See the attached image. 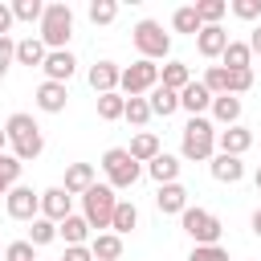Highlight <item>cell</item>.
Listing matches in <instances>:
<instances>
[{
  "instance_id": "6da1fadb",
  "label": "cell",
  "mask_w": 261,
  "mask_h": 261,
  "mask_svg": "<svg viewBox=\"0 0 261 261\" xmlns=\"http://www.w3.org/2000/svg\"><path fill=\"white\" fill-rule=\"evenodd\" d=\"M4 135H8V143H12V155L20 159V163H29V159H37L41 151H45V135H41V126L33 122V114H12L8 122H4Z\"/></svg>"
},
{
  "instance_id": "7a4b0ae2",
  "label": "cell",
  "mask_w": 261,
  "mask_h": 261,
  "mask_svg": "<svg viewBox=\"0 0 261 261\" xmlns=\"http://www.w3.org/2000/svg\"><path fill=\"white\" fill-rule=\"evenodd\" d=\"M212 147H216V126H212L204 114H200V118H188V126H184V143H179L184 159L212 163Z\"/></svg>"
},
{
  "instance_id": "3957f363",
  "label": "cell",
  "mask_w": 261,
  "mask_h": 261,
  "mask_svg": "<svg viewBox=\"0 0 261 261\" xmlns=\"http://www.w3.org/2000/svg\"><path fill=\"white\" fill-rule=\"evenodd\" d=\"M69 37H73V12H69V4H45V16H41V41H45V49L49 53L65 49Z\"/></svg>"
},
{
  "instance_id": "277c9868",
  "label": "cell",
  "mask_w": 261,
  "mask_h": 261,
  "mask_svg": "<svg viewBox=\"0 0 261 261\" xmlns=\"http://www.w3.org/2000/svg\"><path fill=\"white\" fill-rule=\"evenodd\" d=\"M114 208H118V196H114L110 184H94V188L82 196V216L90 220V228H110Z\"/></svg>"
},
{
  "instance_id": "5b68a950",
  "label": "cell",
  "mask_w": 261,
  "mask_h": 261,
  "mask_svg": "<svg viewBox=\"0 0 261 261\" xmlns=\"http://www.w3.org/2000/svg\"><path fill=\"white\" fill-rule=\"evenodd\" d=\"M102 171H106L110 188L118 192V188H130V184H135V179L143 175V163H135L126 147H110V151L102 155Z\"/></svg>"
},
{
  "instance_id": "8992f818",
  "label": "cell",
  "mask_w": 261,
  "mask_h": 261,
  "mask_svg": "<svg viewBox=\"0 0 261 261\" xmlns=\"http://www.w3.org/2000/svg\"><path fill=\"white\" fill-rule=\"evenodd\" d=\"M130 41H135V49H139L147 61H155V57H167V53H171V37L163 33V24H159V20H139V24L130 29Z\"/></svg>"
},
{
  "instance_id": "52a82bcc",
  "label": "cell",
  "mask_w": 261,
  "mask_h": 261,
  "mask_svg": "<svg viewBox=\"0 0 261 261\" xmlns=\"http://www.w3.org/2000/svg\"><path fill=\"white\" fill-rule=\"evenodd\" d=\"M155 86H159V65L147 61V57H139L135 65H126V69H122V82H118V90H122L126 98H143V94H151Z\"/></svg>"
},
{
  "instance_id": "ba28073f",
  "label": "cell",
  "mask_w": 261,
  "mask_h": 261,
  "mask_svg": "<svg viewBox=\"0 0 261 261\" xmlns=\"http://www.w3.org/2000/svg\"><path fill=\"white\" fill-rule=\"evenodd\" d=\"M204 86L212 90V98H220V94H245V90L253 86V69H224V65H208Z\"/></svg>"
},
{
  "instance_id": "9c48e42d",
  "label": "cell",
  "mask_w": 261,
  "mask_h": 261,
  "mask_svg": "<svg viewBox=\"0 0 261 261\" xmlns=\"http://www.w3.org/2000/svg\"><path fill=\"white\" fill-rule=\"evenodd\" d=\"M179 220H184V232H188L196 245H220V232H224V228H220V220H216L208 208H184Z\"/></svg>"
},
{
  "instance_id": "30bf717a",
  "label": "cell",
  "mask_w": 261,
  "mask_h": 261,
  "mask_svg": "<svg viewBox=\"0 0 261 261\" xmlns=\"http://www.w3.org/2000/svg\"><path fill=\"white\" fill-rule=\"evenodd\" d=\"M4 208H8V216L12 220H37L41 216V192H33V188H24V184H16L8 196H4Z\"/></svg>"
},
{
  "instance_id": "8fae6325",
  "label": "cell",
  "mask_w": 261,
  "mask_h": 261,
  "mask_svg": "<svg viewBox=\"0 0 261 261\" xmlns=\"http://www.w3.org/2000/svg\"><path fill=\"white\" fill-rule=\"evenodd\" d=\"M41 216L53 220V224H61L65 216H73V196L65 188H45L41 192Z\"/></svg>"
},
{
  "instance_id": "7c38bea8",
  "label": "cell",
  "mask_w": 261,
  "mask_h": 261,
  "mask_svg": "<svg viewBox=\"0 0 261 261\" xmlns=\"http://www.w3.org/2000/svg\"><path fill=\"white\" fill-rule=\"evenodd\" d=\"M179 106H184L192 118H200L204 110H212V90H208L204 82H188V86L179 90Z\"/></svg>"
},
{
  "instance_id": "4fadbf2b",
  "label": "cell",
  "mask_w": 261,
  "mask_h": 261,
  "mask_svg": "<svg viewBox=\"0 0 261 261\" xmlns=\"http://www.w3.org/2000/svg\"><path fill=\"white\" fill-rule=\"evenodd\" d=\"M73 65H77V61H73L69 49H53V53L45 57L41 69H45V82H61V86H65V82L73 77Z\"/></svg>"
},
{
  "instance_id": "5bb4252c",
  "label": "cell",
  "mask_w": 261,
  "mask_h": 261,
  "mask_svg": "<svg viewBox=\"0 0 261 261\" xmlns=\"http://www.w3.org/2000/svg\"><path fill=\"white\" fill-rule=\"evenodd\" d=\"M216 143H220V155H245L249 147H253V130H245L241 122L237 126H228V130H216Z\"/></svg>"
},
{
  "instance_id": "9a60e30c",
  "label": "cell",
  "mask_w": 261,
  "mask_h": 261,
  "mask_svg": "<svg viewBox=\"0 0 261 261\" xmlns=\"http://www.w3.org/2000/svg\"><path fill=\"white\" fill-rule=\"evenodd\" d=\"M196 49H200V57H224V49H228V33H224L220 24H204L200 37H196Z\"/></svg>"
},
{
  "instance_id": "2e32d148",
  "label": "cell",
  "mask_w": 261,
  "mask_h": 261,
  "mask_svg": "<svg viewBox=\"0 0 261 261\" xmlns=\"http://www.w3.org/2000/svg\"><path fill=\"white\" fill-rule=\"evenodd\" d=\"M65 102H69V90H65L61 82H41V86H37V106H41L45 114H61Z\"/></svg>"
},
{
  "instance_id": "e0dca14e",
  "label": "cell",
  "mask_w": 261,
  "mask_h": 261,
  "mask_svg": "<svg viewBox=\"0 0 261 261\" xmlns=\"http://www.w3.org/2000/svg\"><path fill=\"white\" fill-rule=\"evenodd\" d=\"M118 82H122V69H118L114 61H98V65H90V86H94L98 94H114Z\"/></svg>"
},
{
  "instance_id": "ac0fdd59",
  "label": "cell",
  "mask_w": 261,
  "mask_h": 261,
  "mask_svg": "<svg viewBox=\"0 0 261 261\" xmlns=\"http://www.w3.org/2000/svg\"><path fill=\"white\" fill-rule=\"evenodd\" d=\"M147 175L163 188V184H179V159L175 155H167V151H159L151 163H147Z\"/></svg>"
},
{
  "instance_id": "d6986e66",
  "label": "cell",
  "mask_w": 261,
  "mask_h": 261,
  "mask_svg": "<svg viewBox=\"0 0 261 261\" xmlns=\"http://www.w3.org/2000/svg\"><path fill=\"white\" fill-rule=\"evenodd\" d=\"M155 208L184 216V208H188V188H184V184H163V188L155 192Z\"/></svg>"
},
{
  "instance_id": "ffe728a7",
  "label": "cell",
  "mask_w": 261,
  "mask_h": 261,
  "mask_svg": "<svg viewBox=\"0 0 261 261\" xmlns=\"http://www.w3.org/2000/svg\"><path fill=\"white\" fill-rule=\"evenodd\" d=\"M90 253H94V261H118L122 257V237L118 232H94Z\"/></svg>"
},
{
  "instance_id": "44dd1931",
  "label": "cell",
  "mask_w": 261,
  "mask_h": 261,
  "mask_svg": "<svg viewBox=\"0 0 261 261\" xmlns=\"http://www.w3.org/2000/svg\"><path fill=\"white\" fill-rule=\"evenodd\" d=\"M94 188V167L90 163H69L65 167V192L69 196H86Z\"/></svg>"
},
{
  "instance_id": "7402d4cb",
  "label": "cell",
  "mask_w": 261,
  "mask_h": 261,
  "mask_svg": "<svg viewBox=\"0 0 261 261\" xmlns=\"http://www.w3.org/2000/svg\"><path fill=\"white\" fill-rule=\"evenodd\" d=\"M45 57H49V49H45V41L41 37H24V41H16V65H45Z\"/></svg>"
},
{
  "instance_id": "603a6c76",
  "label": "cell",
  "mask_w": 261,
  "mask_h": 261,
  "mask_svg": "<svg viewBox=\"0 0 261 261\" xmlns=\"http://www.w3.org/2000/svg\"><path fill=\"white\" fill-rule=\"evenodd\" d=\"M57 237L65 241V249H69V245H86V241H90V220H86V216H65V220L57 224Z\"/></svg>"
},
{
  "instance_id": "cb8c5ba5",
  "label": "cell",
  "mask_w": 261,
  "mask_h": 261,
  "mask_svg": "<svg viewBox=\"0 0 261 261\" xmlns=\"http://www.w3.org/2000/svg\"><path fill=\"white\" fill-rule=\"evenodd\" d=\"M245 175V163L237 159V155H212V179H220V184H237Z\"/></svg>"
},
{
  "instance_id": "d4e9b609",
  "label": "cell",
  "mask_w": 261,
  "mask_h": 261,
  "mask_svg": "<svg viewBox=\"0 0 261 261\" xmlns=\"http://www.w3.org/2000/svg\"><path fill=\"white\" fill-rule=\"evenodd\" d=\"M147 102H151V114H159V118H167V114L179 110V94L167 90V86H155V90L147 94Z\"/></svg>"
},
{
  "instance_id": "484cf974",
  "label": "cell",
  "mask_w": 261,
  "mask_h": 261,
  "mask_svg": "<svg viewBox=\"0 0 261 261\" xmlns=\"http://www.w3.org/2000/svg\"><path fill=\"white\" fill-rule=\"evenodd\" d=\"M212 118L224 122V126H237V118H241V98H237V94H220V98H212Z\"/></svg>"
},
{
  "instance_id": "4316f807",
  "label": "cell",
  "mask_w": 261,
  "mask_h": 261,
  "mask_svg": "<svg viewBox=\"0 0 261 261\" xmlns=\"http://www.w3.org/2000/svg\"><path fill=\"white\" fill-rule=\"evenodd\" d=\"M126 151H130V159H135V163H151V159L159 155V139H155L151 130H143V135H135V139H130V147H126Z\"/></svg>"
},
{
  "instance_id": "83f0119b",
  "label": "cell",
  "mask_w": 261,
  "mask_h": 261,
  "mask_svg": "<svg viewBox=\"0 0 261 261\" xmlns=\"http://www.w3.org/2000/svg\"><path fill=\"white\" fill-rule=\"evenodd\" d=\"M171 24H175V33H188V37H200V29H204V20H200L196 4H184V8H175Z\"/></svg>"
},
{
  "instance_id": "f1b7e54d",
  "label": "cell",
  "mask_w": 261,
  "mask_h": 261,
  "mask_svg": "<svg viewBox=\"0 0 261 261\" xmlns=\"http://www.w3.org/2000/svg\"><path fill=\"white\" fill-rule=\"evenodd\" d=\"M188 82H192V73H188L184 61H167V65L159 69V86H167V90H175V94H179Z\"/></svg>"
},
{
  "instance_id": "f546056e",
  "label": "cell",
  "mask_w": 261,
  "mask_h": 261,
  "mask_svg": "<svg viewBox=\"0 0 261 261\" xmlns=\"http://www.w3.org/2000/svg\"><path fill=\"white\" fill-rule=\"evenodd\" d=\"M224 69H249V61H253V49H249V41H228V49H224Z\"/></svg>"
},
{
  "instance_id": "4dcf8cb0",
  "label": "cell",
  "mask_w": 261,
  "mask_h": 261,
  "mask_svg": "<svg viewBox=\"0 0 261 261\" xmlns=\"http://www.w3.org/2000/svg\"><path fill=\"white\" fill-rule=\"evenodd\" d=\"M126 114V98L114 90V94H98V118L102 122H114V118H122Z\"/></svg>"
},
{
  "instance_id": "1f68e13d",
  "label": "cell",
  "mask_w": 261,
  "mask_h": 261,
  "mask_svg": "<svg viewBox=\"0 0 261 261\" xmlns=\"http://www.w3.org/2000/svg\"><path fill=\"white\" fill-rule=\"evenodd\" d=\"M139 224V208L130 204V200H118V208H114V220H110V228L118 232V237H126L130 228Z\"/></svg>"
},
{
  "instance_id": "d6a6232c",
  "label": "cell",
  "mask_w": 261,
  "mask_h": 261,
  "mask_svg": "<svg viewBox=\"0 0 261 261\" xmlns=\"http://www.w3.org/2000/svg\"><path fill=\"white\" fill-rule=\"evenodd\" d=\"M20 159L16 155H0V196H8L12 188H16V179H20Z\"/></svg>"
},
{
  "instance_id": "836d02e7",
  "label": "cell",
  "mask_w": 261,
  "mask_h": 261,
  "mask_svg": "<svg viewBox=\"0 0 261 261\" xmlns=\"http://www.w3.org/2000/svg\"><path fill=\"white\" fill-rule=\"evenodd\" d=\"M196 12H200L204 24H220V16L228 12V4L224 0H196Z\"/></svg>"
},
{
  "instance_id": "e575fe53",
  "label": "cell",
  "mask_w": 261,
  "mask_h": 261,
  "mask_svg": "<svg viewBox=\"0 0 261 261\" xmlns=\"http://www.w3.org/2000/svg\"><path fill=\"white\" fill-rule=\"evenodd\" d=\"M130 126H143L147 118H151V102L147 98H126V114H122Z\"/></svg>"
},
{
  "instance_id": "d590c367",
  "label": "cell",
  "mask_w": 261,
  "mask_h": 261,
  "mask_svg": "<svg viewBox=\"0 0 261 261\" xmlns=\"http://www.w3.org/2000/svg\"><path fill=\"white\" fill-rule=\"evenodd\" d=\"M53 237H57V224H53V220H45V216H37V220L29 224V241H33V245H49Z\"/></svg>"
},
{
  "instance_id": "8d00e7d4",
  "label": "cell",
  "mask_w": 261,
  "mask_h": 261,
  "mask_svg": "<svg viewBox=\"0 0 261 261\" xmlns=\"http://www.w3.org/2000/svg\"><path fill=\"white\" fill-rule=\"evenodd\" d=\"M12 16L33 24V20H41V16H45V4H41V0H16V4H12Z\"/></svg>"
},
{
  "instance_id": "74e56055",
  "label": "cell",
  "mask_w": 261,
  "mask_h": 261,
  "mask_svg": "<svg viewBox=\"0 0 261 261\" xmlns=\"http://www.w3.org/2000/svg\"><path fill=\"white\" fill-rule=\"evenodd\" d=\"M114 16H118V4H114V0H94V4H90V20H94V24H110Z\"/></svg>"
},
{
  "instance_id": "f35d334b",
  "label": "cell",
  "mask_w": 261,
  "mask_h": 261,
  "mask_svg": "<svg viewBox=\"0 0 261 261\" xmlns=\"http://www.w3.org/2000/svg\"><path fill=\"white\" fill-rule=\"evenodd\" d=\"M33 249H37L33 241H12V245H4V261H37Z\"/></svg>"
},
{
  "instance_id": "ab89813d",
  "label": "cell",
  "mask_w": 261,
  "mask_h": 261,
  "mask_svg": "<svg viewBox=\"0 0 261 261\" xmlns=\"http://www.w3.org/2000/svg\"><path fill=\"white\" fill-rule=\"evenodd\" d=\"M188 261H228V249H220V245H196L188 253Z\"/></svg>"
},
{
  "instance_id": "60d3db41",
  "label": "cell",
  "mask_w": 261,
  "mask_h": 261,
  "mask_svg": "<svg viewBox=\"0 0 261 261\" xmlns=\"http://www.w3.org/2000/svg\"><path fill=\"white\" fill-rule=\"evenodd\" d=\"M232 12L241 20H257L261 16V0H232Z\"/></svg>"
},
{
  "instance_id": "b9f144b4",
  "label": "cell",
  "mask_w": 261,
  "mask_h": 261,
  "mask_svg": "<svg viewBox=\"0 0 261 261\" xmlns=\"http://www.w3.org/2000/svg\"><path fill=\"white\" fill-rule=\"evenodd\" d=\"M16 61V41L12 37H0V77H4V69Z\"/></svg>"
},
{
  "instance_id": "7bdbcfd3",
  "label": "cell",
  "mask_w": 261,
  "mask_h": 261,
  "mask_svg": "<svg viewBox=\"0 0 261 261\" xmlns=\"http://www.w3.org/2000/svg\"><path fill=\"white\" fill-rule=\"evenodd\" d=\"M61 261H94V253H90V245H69Z\"/></svg>"
},
{
  "instance_id": "ee69618b",
  "label": "cell",
  "mask_w": 261,
  "mask_h": 261,
  "mask_svg": "<svg viewBox=\"0 0 261 261\" xmlns=\"http://www.w3.org/2000/svg\"><path fill=\"white\" fill-rule=\"evenodd\" d=\"M12 4H0V37H8V29H12Z\"/></svg>"
},
{
  "instance_id": "f6af8a7d",
  "label": "cell",
  "mask_w": 261,
  "mask_h": 261,
  "mask_svg": "<svg viewBox=\"0 0 261 261\" xmlns=\"http://www.w3.org/2000/svg\"><path fill=\"white\" fill-rule=\"evenodd\" d=\"M249 49H253V53H261V24L249 33Z\"/></svg>"
},
{
  "instance_id": "bcb514c9",
  "label": "cell",
  "mask_w": 261,
  "mask_h": 261,
  "mask_svg": "<svg viewBox=\"0 0 261 261\" xmlns=\"http://www.w3.org/2000/svg\"><path fill=\"white\" fill-rule=\"evenodd\" d=\"M253 232H257V237H261V208H257V212H253Z\"/></svg>"
},
{
  "instance_id": "7dc6e473",
  "label": "cell",
  "mask_w": 261,
  "mask_h": 261,
  "mask_svg": "<svg viewBox=\"0 0 261 261\" xmlns=\"http://www.w3.org/2000/svg\"><path fill=\"white\" fill-rule=\"evenodd\" d=\"M4 147H8V135H4V126H0V155H4Z\"/></svg>"
},
{
  "instance_id": "c3c4849f",
  "label": "cell",
  "mask_w": 261,
  "mask_h": 261,
  "mask_svg": "<svg viewBox=\"0 0 261 261\" xmlns=\"http://www.w3.org/2000/svg\"><path fill=\"white\" fill-rule=\"evenodd\" d=\"M253 184H257V192H261V167H257V175H253Z\"/></svg>"
},
{
  "instance_id": "681fc988",
  "label": "cell",
  "mask_w": 261,
  "mask_h": 261,
  "mask_svg": "<svg viewBox=\"0 0 261 261\" xmlns=\"http://www.w3.org/2000/svg\"><path fill=\"white\" fill-rule=\"evenodd\" d=\"M0 257H4V249H0Z\"/></svg>"
},
{
  "instance_id": "f907efd6",
  "label": "cell",
  "mask_w": 261,
  "mask_h": 261,
  "mask_svg": "<svg viewBox=\"0 0 261 261\" xmlns=\"http://www.w3.org/2000/svg\"><path fill=\"white\" fill-rule=\"evenodd\" d=\"M37 261H41V257H37Z\"/></svg>"
}]
</instances>
